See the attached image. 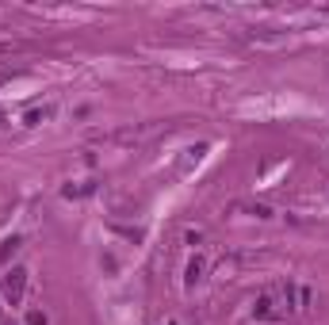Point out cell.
<instances>
[{"label":"cell","mask_w":329,"mask_h":325,"mask_svg":"<svg viewBox=\"0 0 329 325\" xmlns=\"http://www.w3.org/2000/svg\"><path fill=\"white\" fill-rule=\"evenodd\" d=\"M46 115H50V107H43V111H31V115H27V122L35 126V122H39V119H46Z\"/></svg>","instance_id":"5"},{"label":"cell","mask_w":329,"mask_h":325,"mask_svg":"<svg viewBox=\"0 0 329 325\" xmlns=\"http://www.w3.org/2000/svg\"><path fill=\"white\" fill-rule=\"evenodd\" d=\"M15 249H19V237H12V241H4V249H0V256H4V260H8V256H12Z\"/></svg>","instance_id":"4"},{"label":"cell","mask_w":329,"mask_h":325,"mask_svg":"<svg viewBox=\"0 0 329 325\" xmlns=\"http://www.w3.org/2000/svg\"><path fill=\"white\" fill-rule=\"evenodd\" d=\"M257 318H276V302H272V295H260V298H257Z\"/></svg>","instance_id":"2"},{"label":"cell","mask_w":329,"mask_h":325,"mask_svg":"<svg viewBox=\"0 0 329 325\" xmlns=\"http://www.w3.org/2000/svg\"><path fill=\"white\" fill-rule=\"evenodd\" d=\"M27 322H31V325H46V314H39V310H35V314L27 318Z\"/></svg>","instance_id":"6"},{"label":"cell","mask_w":329,"mask_h":325,"mask_svg":"<svg viewBox=\"0 0 329 325\" xmlns=\"http://www.w3.org/2000/svg\"><path fill=\"white\" fill-rule=\"evenodd\" d=\"M199 276H203V260H191V264H188V280L195 283Z\"/></svg>","instance_id":"3"},{"label":"cell","mask_w":329,"mask_h":325,"mask_svg":"<svg viewBox=\"0 0 329 325\" xmlns=\"http://www.w3.org/2000/svg\"><path fill=\"white\" fill-rule=\"evenodd\" d=\"M23 287H27V272H23V268H12V272L4 276V287H0V291H4V298L15 306V302L23 298Z\"/></svg>","instance_id":"1"}]
</instances>
